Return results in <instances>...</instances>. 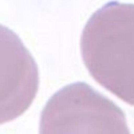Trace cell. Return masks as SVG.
<instances>
[{"mask_svg": "<svg viewBox=\"0 0 134 134\" xmlns=\"http://www.w3.org/2000/svg\"><path fill=\"white\" fill-rule=\"evenodd\" d=\"M40 134L130 133L125 115L88 84L68 85L49 100L41 115Z\"/></svg>", "mask_w": 134, "mask_h": 134, "instance_id": "2", "label": "cell"}, {"mask_svg": "<svg viewBox=\"0 0 134 134\" xmlns=\"http://www.w3.org/2000/svg\"><path fill=\"white\" fill-rule=\"evenodd\" d=\"M82 36L81 55L91 75L134 106V4L107 3L91 17Z\"/></svg>", "mask_w": 134, "mask_h": 134, "instance_id": "1", "label": "cell"}, {"mask_svg": "<svg viewBox=\"0 0 134 134\" xmlns=\"http://www.w3.org/2000/svg\"><path fill=\"white\" fill-rule=\"evenodd\" d=\"M39 84L34 57L15 32L0 24V124L14 120L28 109Z\"/></svg>", "mask_w": 134, "mask_h": 134, "instance_id": "3", "label": "cell"}]
</instances>
